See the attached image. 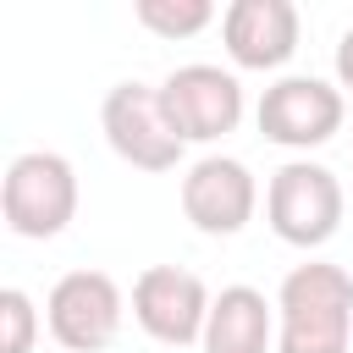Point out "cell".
Segmentation results:
<instances>
[{
	"label": "cell",
	"mask_w": 353,
	"mask_h": 353,
	"mask_svg": "<svg viewBox=\"0 0 353 353\" xmlns=\"http://www.w3.org/2000/svg\"><path fill=\"white\" fill-rule=\"evenodd\" d=\"M276 353H353V276L309 259L276 292Z\"/></svg>",
	"instance_id": "cell-1"
},
{
	"label": "cell",
	"mask_w": 353,
	"mask_h": 353,
	"mask_svg": "<svg viewBox=\"0 0 353 353\" xmlns=\"http://www.w3.org/2000/svg\"><path fill=\"white\" fill-rule=\"evenodd\" d=\"M0 210H6V226L17 237H61L77 215V171L66 154L55 149H28L6 165V182H0Z\"/></svg>",
	"instance_id": "cell-2"
},
{
	"label": "cell",
	"mask_w": 353,
	"mask_h": 353,
	"mask_svg": "<svg viewBox=\"0 0 353 353\" xmlns=\"http://www.w3.org/2000/svg\"><path fill=\"white\" fill-rule=\"evenodd\" d=\"M265 215H270V232L281 243H292V248L331 243L336 226H342V182H336V171L314 165V160H287L270 176Z\"/></svg>",
	"instance_id": "cell-3"
},
{
	"label": "cell",
	"mask_w": 353,
	"mask_h": 353,
	"mask_svg": "<svg viewBox=\"0 0 353 353\" xmlns=\"http://www.w3.org/2000/svg\"><path fill=\"white\" fill-rule=\"evenodd\" d=\"M160 105L182 143H215L243 121V83L210 61H193L160 83Z\"/></svg>",
	"instance_id": "cell-4"
},
{
	"label": "cell",
	"mask_w": 353,
	"mask_h": 353,
	"mask_svg": "<svg viewBox=\"0 0 353 353\" xmlns=\"http://www.w3.org/2000/svg\"><path fill=\"white\" fill-rule=\"evenodd\" d=\"M99 127H105L110 149L138 171H171L188 149L176 138V127L165 121L160 88H149V83H116L99 105Z\"/></svg>",
	"instance_id": "cell-5"
},
{
	"label": "cell",
	"mask_w": 353,
	"mask_h": 353,
	"mask_svg": "<svg viewBox=\"0 0 353 353\" xmlns=\"http://www.w3.org/2000/svg\"><path fill=\"white\" fill-rule=\"evenodd\" d=\"M121 287L105 276V270H66L50 298H44V320H50V336L66 347V353H99L116 342L121 331Z\"/></svg>",
	"instance_id": "cell-6"
},
{
	"label": "cell",
	"mask_w": 353,
	"mask_h": 353,
	"mask_svg": "<svg viewBox=\"0 0 353 353\" xmlns=\"http://www.w3.org/2000/svg\"><path fill=\"white\" fill-rule=\"evenodd\" d=\"M210 287L182 270V265H149L138 281H132V320L165 342V347H193L204 342V325H210Z\"/></svg>",
	"instance_id": "cell-7"
},
{
	"label": "cell",
	"mask_w": 353,
	"mask_h": 353,
	"mask_svg": "<svg viewBox=\"0 0 353 353\" xmlns=\"http://www.w3.org/2000/svg\"><path fill=\"white\" fill-rule=\"evenodd\" d=\"M342 88L325 77H281L259 94V132L281 149H320L342 132Z\"/></svg>",
	"instance_id": "cell-8"
},
{
	"label": "cell",
	"mask_w": 353,
	"mask_h": 353,
	"mask_svg": "<svg viewBox=\"0 0 353 353\" xmlns=\"http://www.w3.org/2000/svg\"><path fill=\"white\" fill-rule=\"evenodd\" d=\"M259 204V182L243 160L232 154H204L188 165L182 176V215L204 232V237H232L254 221Z\"/></svg>",
	"instance_id": "cell-9"
},
{
	"label": "cell",
	"mask_w": 353,
	"mask_h": 353,
	"mask_svg": "<svg viewBox=\"0 0 353 353\" xmlns=\"http://www.w3.org/2000/svg\"><path fill=\"white\" fill-rule=\"evenodd\" d=\"M298 6L292 0H232L221 11V39L232 66L243 72H276L298 50Z\"/></svg>",
	"instance_id": "cell-10"
},
{
	"label": "cell",
	"mask_w": 353,
	"mask_h": 353,
	"mask_svg": "<svg viewBox=\"0 0 353 353\" xmlns=\"http://www.w3.org/2000/svg\"><path fill=\"white\" fill-rule=\"evenodd\" d=\"M204 353H276V309L259 287H221L204 325Z\"/></svg>",
	"instance_id": "cell-11"
},
{
	"label": "cell",
	"mask_w": 353,
	"mask_h": 353,
	"mask_svg": "<svg viewBox=\"0 0 353 353\" xmlns=\"http://www.w3.org/2000/svg\"><path fill=\"white\" fill-rule=\"evenodd\" d=\"M132 11L160 39H193V33H204L215 22V6L210 0H138Z\"/></svg>",
	"instance_id": "cell-12"
},
{
	"label": "cell",
	"mask_w": 353,
	"mask_h": 353,
	"mask_svg": "<svg viewBox=\"0 0 353 353\" xmlns=\"http://www.w3.org/2000/svg\"><path fill=\"white\" fill-rule=\"evenodd\" d=\"M33 336H39V309L22 287H6L0 292V353H33Z\"/></svg>",
	"instance_id": "cell-13"
},
{
	"label": "cell",
	"mask_w": 353,
	"mask_h": 353,
	"mask_svg": "<svg viewBox=\"0 0 353 353\" xmlns=\"http://www.w3.org/2000/svg\"><path fill=\"white\" fill-rule=\"evenodd\" d=\"M336 83H342V88H353V28L336 39Z\"/></svg>",
	"instance_id": "cell-14"
}]
</instances>
